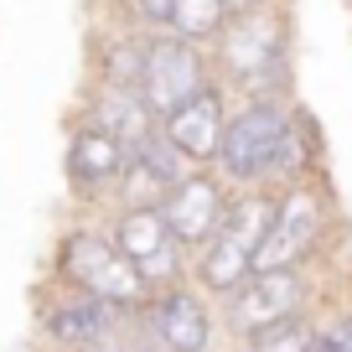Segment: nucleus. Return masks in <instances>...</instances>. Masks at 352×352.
<instances>
[{"instance_id": "1", "label": "nucleus", "mask_w": 352, "mask_h": 352, "mask_svg": "<svg viewBox=\"0 0 352 352\" xmlns=\"http://www.w3.org/2000/svg\"><path fill=\"white\" fill-rule=\"evenodd\" d=\"M208 57L228 99H296V6L270 0L228 16L208 42Z\"/></svg>"}, {"instance_id": "2", "label": "nucleus", "mask_w": 352, "mask_h": 352, "mask_svg": "<svg viewBox=\"0 0 352 352\" xmlns=\"http://www.w3.org/2000/svg\"><path fill=\"white\" fill-rule=\"evenodd\" d=\"M52 280L57 290H78V296H94L104 306L124 311L135 321V311L151 300L145 280L135 275V264L114 249L109 228L104 223H73V228L57 239L52 249Z\"/></svg>"}, {"instance_id": "3", "label": "nucleus", "mask_w": 352, "mask_h": 352, "mask_svg": "<svg viewBox=\"0 0 352 352\" xmlns=\"http://www.w3.org/2000/svg\"><path fill=\"white\" fill-rule=\"evenodd\" d=\"M270 218H275V192H233L228 218H223L218 233L192 254L187 280L212 300V306L228 300L233 290L254 275V249H259Z\"/></svg>"}, {"instance_id": "4", "label": "nucleus", "mask_w": 352, "mask_h": 352, "mask_svg": "<svg viewBox=\"0 0 352 352\" xmlns=\"http://www.w3.org/2000/svg\"><path fill=\"white\" fill-rule=\"evenodd\" d=\"M290 114H296V99H233L212 171L233 192H270V166L290 130Z\"/></svg>"}, {"instance_id": "5", "label": "nucleus", "mask_w": 352, "mask_h": 352, "mask_svg": "<svg viewBox=\"0 0 352 352\" xmlns=\"http://www.w3.org/2000/svg\"><path fill=\"white\" fill-rule=\"evenodd\" d=\"M331 218H337V208H331V192L321 182L280 187L275 192V218H270L259 249H254V275H264V270H306L327 249Z\"/></svg>"}, {"instance_id": "6", "label": "nucleus", "mask_w": 352, "mask_h": 352, "mask_svg": "<svg viewBox=\"0 0 352 352\" xmlns=\"http://www.w3.org/2000/svg\"><path fill=\"white\" fill-rule=\"evenodd\" d=\"M212 78V57L208 47H192L171 32H145L140 36V73H135V94L140 104L155 114V124L171 109H182L187 99H197Z\"/></svg>"}, {"instance_id": "7", "label": "nucleus", "mask_w": 352, "mask_h": 352, "mask_svg": "<svg viewBox=\"0 0 352 352\" xmlns=\"http://www.w3.org/2000/svg\"><path fill=\"white\" fill-rule=\"evenodd\" d=\"M135 337L155 352H212L218 347V306L202 296L192 280L171 290H155L140 311H135Z\"/></svg>"}, {"instance_id": "8", "label": "nucleus", "mask_w": 352, "mask_h": 352, "mask_svg": "<svg viewBox=\"0 0 352 352\" xmlns=\"http://www.w3.org/2000/svg\"><path fill=\"white\" fill-rule=\"evenodd\" d=\"M311 270H264V275H249L218 311V327L228 331L233 342L254 337V331L275 327V321L306 316L311 311Z\"/></svg>"}, {"instance_id": "9", "label": "nucleus", "mask_w": 352, "mask_h": 352, "mask_svg": "<svg viewBox=\"0 0 352 352\" xmlns=\"http://www.w3.org/2000/svg\"><path fill=\"white\" fill-rule=\"evenodd\" d=\"M104 228H109L114 249L135 264V275L145 280L151 296L187 280V264L192 259L182 254V243L166 233V223H161V212H155V208H114Z\"/></svg>"}, {"instance_id": "10", "label": "nucleus", "mask_w": 352, "mask_h": 352, "mask_svg": "<svg viewBox=\"0 0 352 352\" xmlns=\"http://www.w3.org/2000/svg\"><path fill=\"white\" fill-rule=\"evenodd\" d=\"M228 202H233V187L212 171V166H197L187 182H176V187L155 202V212H161L166 233L182 243V254L192 259V254L218 233V223L228 218Z\"/></svg>"}, {"instance_id": "11", "label": "nucleus", "mask_w": 352, "mask_h": 352, "mask_svg": "<svg viewBox=\"0 0 352 352\" xmlns=\"http://www.w3.org/2000/svg\"><path fill=\"white\" fill-rule=\"evenodd\" d=\"M130 331V316L94 296H78V290H57L42 306V342L52 352H94L104 342L124 337Z\"/></svg>"}, {"instance_id": "12", "label": "nucleus", "mask_w": 352, "mask_h": 352, "mask_svg": "<svg viewBox=\"0 0 352 352\" xmlns=\"http://www.w3.org/2000/svg\"><path fill=\"white\" fill-rule=\"evenodd\" d=\"M124 145H114L104 130H94V124L73 120V130H67V155H63V176H67V192H73L83 208H94V202H114V187H120L124 176Z\"/></svg>"}, {"instance_id": "13", "label": "nucleus", "mask_w": 352, "mask_h": 352, "mask_svg": "<svg viewBox=\"0 0 352 352\" xmlns=\"http://www.w3.org/2000/svg\"><path fill=\"white\" fill-rule=\"evenodd\" d=\"M73 120L104 130L114 145H124V155L155 135V114L140 104V94H135V88H124V83H99V78H88V83H83Z\"/></svg>"}, {"instance_id": "14", "label": "nucleus", "mask_w": 352, "mask_h": 352, "mask_svg": "<svg viewBox=\"0 0 352 352\" xmlns=\"http://www.w3.org/2000/svg\"><path fill=\"white\" fill-rule=\"evenodd\" d=\"M228 94L223 83H208L197 99H187L182 109H171L161 120V135L187 155L192 166H212L218 161V140H223V120H228Z\"/></svg>"}, {"instance_id": "15", "label": "nucleus", "mask_w": 352, "mask_h": 352, "mask_svg": "<svg viewBox=\"0 0 352 352\" xmlns=\"http://www.w3.org/2000/svg\"><path fill=\"white\" fill-rule=\"evenodd\" d=\"M296 182H321V130L311 120V109L296 99V114H290V130L275 151V166H270V192L296 187Z\"/></svg>"}, {"instance_id": "16", "label": "nucleus", "mask_w": 352, "mask_h": 352, "mask_svg": "<svg viewBox=\"0 0 352 352\" xmlns=\"http://www.w3.org/2000/svg\"><path fill=\"white\" fill-rule=\"evenodd\" d=\"M223 26H228V0H171V16H166V32L192 47H208Z\"/></svg>"}, {"instance_id": "17", "label": "nucleus", "mask_w": 352, "mask_h": 352, "mask_svg": "<svg viewBox=\"0 0 352 352\" xmlns=\"http://www.w3.org/2000/svg\"><path fill=\"white\" fill-rule=\"evenodd\" d=\"M243 347H249V352H311V347H316V311L254 331V337H243Z\"/></svg>"}, {"instance_id": "18", "label": "nucleus", "mask_w": 352, "mask_h": 352, "mask_svg": "<svg viewBox=\"0 0 352 352\" xmlns=\"http://www.w3.org/2000/svg\"><path fill=\"white\" fill-rule=\"evenodd\" d=\"M166 16H171V0H109L99 21L130 26V32H166Z\"/></svg>"}, {"instance_id": "19", "label": "nucleus", "mask_w": 352, "mask_h": 352, "mask_svg": "<svg viewBox=\"0 0 352 352\" xmlns=\"http://www.w3.org/2000/svg\"><path fill=\"white\" fill-rule=\"evenodd\" d=\"M316 342L327 352H352V306H337L331 316H316Z\"/></svg>"}, {"instance_id": "20", "label": "nucleus", "mask_w": 352, "mask_h": 352, "mask_svg": "<svg viewBox=\"0 0 352 352\" xmlns=\"http://www.w3.org/2000/svg\"><path fill=\"white\" fill-rule=\"evenodd\" d=\"M311 352H327V347H321V342H316V347H311Z\"/></svg>"}, {"instance_id": "21", "label": "nucleus", "mask_w": 352, "mask_h": 352, "mask_svg": "<svg viewBox=\"0 0 352 352\" xmlns=\"http://www.w3.org/2000/svg\"><path fill=\"white\" fill-rule=\"evenodd\" d=\"M94 352H99V347H94Z\"/></svg>"}]
</instances>
